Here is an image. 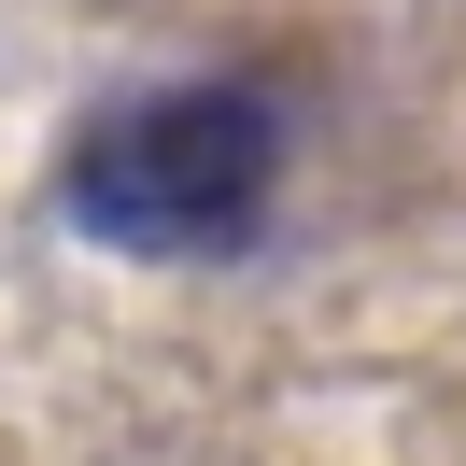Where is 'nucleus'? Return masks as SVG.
<instances>
[{
	"instance_id": "f257e3e1",
	"label": "nucleus",
	"mask_w": 466,
	"mask_h": 466,
	"mask_svg": "<svg viewBox=\"0 0 466 466\" xmlns=\"http://www.w3.org/2000/svg\"><path fill=\"white\" fill-rule=\"evenodd\" d=\"M71 227L114 240V255H156V268H198V255H240L283 198V114L255 86H156L127 114H99L57 170Z\"/></svg>"
}]
</instances>
